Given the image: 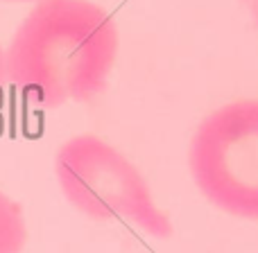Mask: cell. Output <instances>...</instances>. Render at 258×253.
Segmentation results:
<instances>
[{
	"label": "cell",
	"instance_id": "obj_5",
	"mask_svg": "<svg viewBox=\"0 0 258 253\" xmlns=\"http://www.w3.org/2000/svg\"><path fill=\"white\" fill-rule=\"evenodd\" d=\"M5 84H7V79H5V50H3V45H0V102H3Z\"/></svg>",
	"mask_w": 258,
	"mask_h": 253
},
{
	"label": "cell",
	"instance_id": "obj_7",
	"mask_svg": "<svg viewBox=\"0 0 258 253\" xmlns=\"http://www.w3.org/2000/svg\"><path fill=\"white\" fill-rule=\"evenodd\" d=\"M5 3H41V0H5Z\"/></svg>",
	"mask_w": 258,
	"mask_h": 253
},
{
	"label": "cell",
	"instance_id": "obj_3",
	"mask_svg": "<svg viewBox=\"0 0 258 253\" xmlns=\"http://www.w3.org/2000/svg\"><path fill=\"white\" fill-rule=\"evenodd\" d=\"M188 167L197 190L215 208L258 219V100L209 113L190 138Z\"/></svg>",
	"mask_w": 258,
	"mask_h": 253
},
{
	"label": "cell",
	"instance_id": "obj_2",
	"mask_svg": "<svg viewBox=\"0 0 258 253\" xmlns=\"http://www.w3.org/2000/svg\"><path fill=\"white\" fill-rule=\"evenodd\" d=\"M54 174L68 204L86 217L125 219L161 240L172 235V224L154 204L145 177L102 138L93 133L68 138L54 156Z\"/></svg>",
	"mask_w": 258,
	"mask_h": 253
},
{
	"label": "cell",
	"instance_id": "obj_6",
	"mask_svg": "<svg viewBox=\"0 0 258 253\" xmlns=\"http://www.w3.org/2000/svg\"><path fill=\"white\" fill-rule=\"evenodd\" d=\"M251 9H254V18L258 21V0H251Z\"/></svg>",
	"mask_w": 258,
	"mask_h": 253
},
{
	"label": "cell",
	"instance_id": "obj_1",
	"mask_svg": "<svg viewBox=\"0 0 258 253\" xmlns=\"http://www.w3.org/2000/svg\"><path fill=\"white\" fill-rule=\"evenodd\" d=\"M118 27L91 0H41L5 48V79L34 109L89 102L107 86Z\"/></svg>",
	"mask_w": 258,
	"mask_h": 253
},
{
	"label": "cell",
	"instance_id": "obj_4",
	"mask_svg": "<svg viewBox=\"0 0 258 253\" xmlns=\"http://www.w3.org/2000/svg\"><path fill=\"white\" fill-rule=\"evenodd\" d=\"M27 242V226L21 204L0 192V253H21Z\"/></svg>",
	"mask_w": 258,
	"mask_h": 253
}]
</instances>
